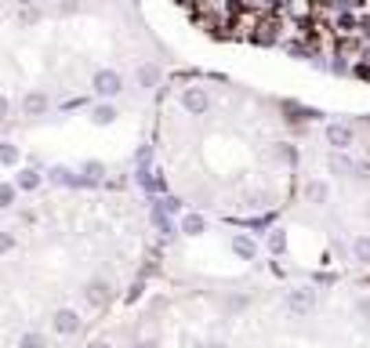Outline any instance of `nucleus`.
Returning <instances> with one entry per match:
<instances>
[{
    "instance_id": "1",
    "label": "nucleus",
    "mask_w": 370,
    "mask_h": 348,
    "mask_svg": "<svg viewBox=\"0 0 370 348\" xmlns=\"http://www.w3.org/2000/svg\"><path fill=\"white\" fill-rule=\"evenodd\" d=\"M323 138H327V146L334 149V152H349V149L356 146V131H352V124H341V120L327 124Z\"/></svg>"
},
{
    "instance_id": "2",
    "label": "nucleus",
    "mask_w": 370,
    "mask_h": 348,
    "mask_svg": "<svg viewBox=\"0 0 370 348\" xmlns=\"http://www.w3.org/2000/svg\"><path fill=\"white\" fill-rule=\"evenodd\" d=\"M91 87H95L98 98H117L124 91V76L117 69H98L95 80H91Z\"/></svg>"
},
{
    "instance_id": "3",
    "label": "nucleus",
    "mask_w": 370,
    "mask_h": 348,
    "mask_svg": "<svg viewBox=\"0 0 370 348\" xmlns=\"http://www.w3.org/2000/svg\"><path fill=\"white\" fill-rule=\"evenodd\" d=\"M316 308V290L312 287H294L287 290V312L290 316H309Z\"/></svg>"
},
{
    "instance_id": "4",
    "label": "nucleus",
    "mask_w": 370,
    "mask_h": 348,
    "mask_svg": "<svg viewBox=\"0 0 370 348\" xmlns=\"http://www.w3.org/2000/svg\"><path fill=\"white\" fill-rule=\"evenodd\" d=\"M182 109L189 116H203L211 109V95H207V87H185L182 91Z\"/></svg>"
},
{
    "instance_id": "5",
    "label": "nucleus",
    "mask_w": 370,
    "mask_h": 348,
    "mask_svg": "<svg viewBox=\"0 0 370 348\" xmlns=\"http://www.w3.org/2000/svg\"><path fill=\"white\" fill-rule=\"evenodd\" d=\"M51 327H55V334H62V338H73V334L80 330V316H76V308H58V312L51 316Z\"/></svg>"
},
{
    "instance_id": "6",
    "label": "nucleus",
    "mask_w": 370,
    "mask_h": 348,
    "mask_svg": "<svg viewBox=\"0 0 370 348\" xmlns=\"http://www.w3.org/2000/svg\"><path fill=\"white\" fill-rule=\"evenodd\" d=\"M327 171L334 174V178H352V174H356V160H352V156H345V152H330Z\"/></svg>"
},
{
    "instance_id": "7",
    "label": "nucleus",
    "mask_w": 370,
    "mask_h": 348,
    "mask_svg": "<svg viewBox=\"0 0 370 348\" xmlns=\"http://www.w3.org/2000/svg\"><path fill=\"white\" fill-rule=\"evenodd\" d=\"M233 254L240 257V262H254V257H258V243H254L247 232H236L233 236Z\"/></svg>"
},
{
    "instance_id": "8",
    "label": "nucleus",
    "mask_w": 370,
    "mask_h": 348,
    "mask_svg": "<svg viewBox=\"0 0 370 348\" xmlns=\"http://www.w3.org/2000/svg\"><path fill=\"white\" fill-rule=\"evenodd\" d=\"M160 66L157 62H142V66H138V73H135V80H138V87H146V91H152V87L160 84Z\"/></svg>"
},
{
    "instance_id": "9",
    "label": "nucleus",
    "mask_w": 370,
    "mask_h": 348,
    "mask_svg": "<svg viewBox=\"0 0 370 348\" xmlns=\"http://www.w3.org/2000/svg\"><path fill=\"white\" fill-rule=\"evenodd\" d=\"M47 106H51V102H47V91H30V95L22 98V113H25V116H44Z\"/></svg>"
},
{
    "instance_id": "10",
    "label": "nucleus",
    "mask_w": 370,
    "mask_h": 348,
    "mask_svg": "<svg viewBox=\"0 0 370 348\" xmlns=\"http://www.w3.org/2000/svg\"><path fill=\"white\" fill-rule=\"evenodd\" d=\"M305 200L316 203V207H323V203L330 200V185L323 182V178H312V182H305Z\"/></svg>"
},
{
    "instance_id": "11",
    "label": "nucleus",
    "mask_w": 370,
    "mask_h": 348,
    "mask_svg": "<svg viewBox=\"0 0 370 348\" xmlns=\"http://www.w3.org/2000/svg\"><path fill=\"white\" fill-rule=\"evenodd\" d=\"M349 254L356 265H370V232H360L352 243H349Z\"/></svg>"
},
{
    "instance_id": "12",
    "label": "nucleus",
    "mask_w": 370,
    "mask_h": 348,
    "mask_svg": "<svg viewBox=\"0 0 370 348\" xmlns=\"http://www.w3.org/2000/svg\"><path fill=\"white\" fill-rule=\"evenodd\" d=\"M185 232V236H203L207 232V218L203 214H196V211H189V214H182V225H178Z\"/></svg>"
},
{
    "instance_id": "13",
    "label": "nucleus",
    "mask_w": 370,
    "mask_h": 348,
    "mask_svg": "<svg viewBox=\"0 0 370 348\" xmlns=\"http://www.w3.org/2000/svg\"><path fill=\"white\" fill-rule=\"evenodd\" d=\"M84 298L91 305H106L109 301V283L106 279H91V283H87V290H84Z\"/></svg>"
},
{
    "instance_id": "14",
    "label": "nucleus",
    "mask_w": 370,
    "mask_h": 348,
    "mask_svg": "<svg viewBox=\"0 0 370 348\" xmlns=\"http://www.w3.org/2000/svg\"><path fill=\"white\" fill-rule=\"evenodd\" d=\"M41 185H44L41 171H33V167H25V171H19V182H15V189H22V192H36Z\"/></svg>"
},
{
    "instance_id": "15",
    "label": "nucleus",
    "mask_w": 370,
    "mask_h": 348,
    "mask_svg": "<svg viewBox=\"0 0 370 348\" xmlns=\"http://www.w3.org/2000/svg\"><path fill=\"white\" fill-rule=\"evenodd\" d=\"M113 120H117V109H113L109 102H98V106L91 109V124L95 127H109Z\"/></svg>"
},
{
    "instance_id": "16",
    "label": "nucleus",
    "mask_w": 370,
    "mask_h": 348,
    "mask_svg": "<svg viewBox=\"0 0 370 348\" xmlns=\"http://www.w3.org/2000/svg\"><path fill=\"white\" fill-rule=\"evenodd\" d=\"M0 163H4V167H15V163H19V146H11V141H0Z\"/></svg>"
},
{
    "instance_id": "17",
    "label": "nucleus",
    "mask_w": 370,
    "mask_h": 348,
    "mask_svg": "<svg viewBox=\"0 0 370 348\" xmlns=\"http://www.w3.org/2000/svg\"><path fill=\"white\" fill-rule=\"evenodd\" d=\"M269 251H273V254H284V251H287V232H284V229H273V232H269Z\"/></svg>"
},
{
    "instance_id": "18",
    "label": "nucleus",
    "mask_w": 370,
    "mask_h": 348,
    "mask_svg": "<svg viewBox=\"0 0 370 348\" xmlns=\"http://www.w3.org/2000/svg\"><path fill=\"white\" fill-rule=\"evenodd\" d=\"M15 196H19L15 185H11V182H0V211H8L11 203H15Z\"/></svg>"
},
{
    "instance_id": "19",
    "label": "nucleus",
    "mask_w": 370,
    "mask_h": 348,
    "mask_svg": "<svg viewBox=\"0 0 370 348\" xmlns=\"http://www.w3.org/2000/svg\"><path fill=\"white\" fill-rule=\"evenodd\" d=\"M19 348H47V341H44V334L30 330V334H22V338H19Z\"/></svg>"
},
{
    "instance_id": "20",
    "label": "nucleus",
    "mask_w": 370,
    "mask_h": 348,
    "mask_svg": "<svg viewBox=\"0 0 370 348\" xmlns=\"http://www.w3.org/2000/svg\"><path fill=\"white\" fill-rule=\"evenodd\" d=\"M36 19H41V8H36V0H30V4L19 11V22H22V25H33Z\"/></svg>"
},
{
    "instance_id": "21",
    "label": "nucleus",
    "mask_w": 370,
    "mask_h": 348,
    "mask_svg": "<svg viewBox=\"0 0 370 348\" xmlns=\"http://www.w3.org/2000/svg\"><path fill=\"white\" fill-rule=\"evenodd\" d=\"M15 243H19V236H15V232H11V229H0V257L15 251Z\"/></svg>"
},
{
    "instance_id": "22",
    "label": "nucleus",
    "mask_w": 370,
    "mask_h": 348,
    "mask_svg": "<svg viewBox=\"0 0 370 348\" xmlns=\"http://www.w3.org/2000/svg\"><path fill=\"white\" fill-rule=\"evenodd\" d=\"M84 174H87V178H91V182H98V178H102V174H106V167H102L98 160H87V163H84Z\"/></svg>"
},
{
    "instance_id": "23",
    "label": "nucleus",
    "mask_w": 370,
    "mask_h": 348,
    "mask_svg": "<svg viewBox=\"0 0 370 348\" xmlns=\"http://www.w3.org/2000/svg\"><path fill=\"white\" fill-rule=\"evenodd\" d=\"M51 178H55V182H62V185H69V182H73L66 167H55V171H51Z\"/></svg>"
},
{
    "instance_id": "24",
    "label": "nucleus",
    "mask_w": 370,
    "mask_h": 348,
    "mask_svg": "<svg viewBox=\"0 0 370 348\" xmlns=\"http://www.w3.org/2000/svg\"><path fill=\"white\" fill-rule=\"evenodd\" d=\"M356 312H360L363 319H370V294H367V298H360V301H356Z\"/></svg>"
},
{
    "instance_id": "25",
    "label": "nucleus",
    "mask_w": 370,
    "mask_h": 348,
    "mask_svg": "<svg viewBox=\"0 0 370 348\" xmlns=\"http://www.w3.org/2000/svg\"><path fill=\"white\" fill-rule=\"evenodd\" d=\"M8 109H11V102H8L4 95H0V116H8Z\"/></svg>"
},
{
    "instance_id": "26",
    "label": "nucleus",
    "mask_w": 370,
    "mask_h": 348,
    "mask_svg": "<svg viewBox=\"0 0 370 348\" xmlns=\"http://www.w3.org/2000/svg\"><path fill=\"white\" fill-rule=\"evenodd\" d=\"M87 348H113V345H109V341H91Z\"/></svg>"
},
{
    "instance_id": "27",
    "label": "nucleus",
    "mask_w": 370,
    "mask_h": 348,
    "mask_svg": "<svg viewBox=\"0 0 370 348\" xmlns=\"http://www.w3.org/2000/svg\"><path fill=\"white\" fill-rule=\"evenodd\" d=\"M203 348H225V341H207V345H203Z\"/></svg>"
},
{
    "instance_id": "28",
    "label": "nucleus",
    "mask_w": 370,
    "mask_h": 348,
    "mask_svg": "<svg viewBox=\"0 0 370 348\" xmlns=\"http://www.w3.org/2000/svg\"><path fill=\"white\" fill-rule=\"evenodd\" d=\"M138 348H157V341H142V345H138Z\"/></svg>"
},
{
    "instance_id": "29",
    "label": "nucleus",
    "mask_w": 370,
    "mask_h": 348,
    "mask_svg": "<svg viewBox=\"0 0 370 348\" xmlns=\"http://www.w3.org/2000/svg\"><path fill=\"white\" fill-rule=\"evenodd\" d=\"M36 4H41V0H36Z\"/></svg>"
}]
</instances>
